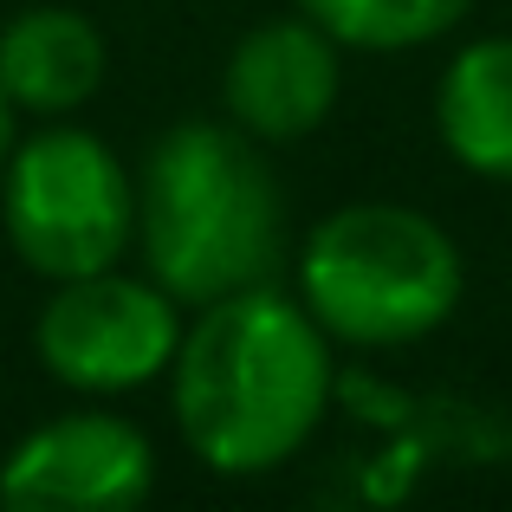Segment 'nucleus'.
Returning <instances> with one entry per match:
<instances>
[{
    "label": "nucleus",
    "instance_id": "obj_1",
    "mask_svg": "<svg viewBox=\"0 0 512 512\" xmlns=\"http://www.w3.org/2000/svg\"><path fill=\"white\" fill-rule=\"evenodd\" d=\"M175 428L208 474L253 480L286 467L331 409V338L305 299L266 286L195 305L169 363Z\"/></svg>",
    "mask_w": 512,
    "mask_h": 512
},
{
    "label": "nucleus",
    "instance_id": "obj_2",
    "mask_svg": "<svg viewBox=\"0 0 512 512\" xmlns=\"http://www.w3.org/2000/svg\"><path fill=\"white\" fill-rule=\"evenodd\" d=\"M137 253L175 305L266 286L286 260V195L240 124H175L137 169Z\"/></svg>",
    "mask_w": 512,
    "mask_h": 512
},
{
    "label": "nucleus",
    "instance_id": "obj_3",
    "mask_svg": "<svg viewBox=\"0 0 512 512\" xmlns=\"http://www.w3.org/2000/svg\"><path fill=\"white\" fill-rule=\"evenodd\" d=\"M461 247L409 201H344L299 247V299L325 338L396 350L441 331L461 305Z\"/></svg>",
    "mask_w": 512,
    "mask_h": 512
},
{
    "label": "nucleus",
    "instance_id": "obj_4",
    "mask_svg": "<svg viewBox=\"0 0 512 512\" xmlns=\"http://www.w3.org/2000/svg\"><path fill=\"white\" fill-rule=\"evenodd\" d=\"M0 227L26 273L52 286L104 273L137 240V175L104 137L52 124L0 163Z\"/></svg>",
    "mask_w": 512,
    "mask_h": 512
},
{
    "label": "nucleus",
    "instance_id": "obj_5",
    "mask_svg": "<svg viewBox=\"0 0 512 512\" xmlns=\"http://www.w3.org/2000/svg\"><path fill=\"white\" fill-rule=\"evenodd\" d=\"M182 344V305L150 273H85L59 279L33 325V350L46 376L78 396H124L169 376Z\"/></svg>",
    "mask_w": 512,
    "mask_h": 512
},
{
    "label": "nucleus",
    "instance_id": "obj_6",
    "mask_svg": "<svg viewBox=\"0 0 512 512\" xmlns=\"http://www.w3.org/2000/svg\"><path fill=\"white\" fill-rule=\"evenodd\" d=\"M156 487V448L111 409L52 415L0 461V506L13 512H130Z\"/></svg>",
    "mask_w": 512,
    "mask_h": 512
},
{
    "label": "nucleus",
    "instance_id": "obj_7",
    "mask_svg": "<svg viewBox=\"0 0 512 512\" xmlns=\"http://www.w3.org/2000/svg\"><path fill=\"white\" fill-rule=\"evenodd\" d=\"M338 39L318 20H260L234 39L221 72L227 124H240L253 143H299L338 111L344 59Z\"/></svg>",
    "mask_w": 512,
    "mask_h": 512
},
{
    "label": "nucleus",
    "instance_id": "obj_8",
    "mask_svg": "<svg viewBox=\"0 0 512 512\" xmlns=\"http://www.w3.org/2000/svg\"><path fill=\"white\" fill-rule=\"evenodd\" d=\"M111 78V46L78 7H26L0 26V91L13 111L72 117Z\"/></svg>",
    "mask_w": 512,
    "mask_h": 512
},
{
    "label": "nucleus",
    "instance_id": "obj_9",
    "mask_svg": "<svg viewBox=\"0 0 512 512\" xmlns=\"http://www.w3.org/2000/svg\"><path fill=\"white\" fill-rule=\"evenodd\" d=\"M435 130L467 175L512 182V33L474 39L448 59L435 85Z\"/></svg>",
    "mask_w": 512,
    "mask_h": 512
},
{
    "label": "nucleus",
    "instance_id": "obj_10",
    "mask_svg": "<svg viewBox=\"0 0 512 512\" xmlns=\"http://www.w3.org/2000/svg\"><path fill=\"white\" fill-rule=\"evenodd\" d=\"M474 0H299L305 20H318L350 52H415L467 20Z\"/></svg>",
    "mask_w": 512,
    "mask_h": 512
},
{
    "label": "nucleus",
    "instance_id": "obj_11",
    "mask_svg": "<svg viewBox=\"0 0 512 512\" xmlns=\"http://www.w3.org/2000/svg\"><path fill=\"white\" fill-rule=\"evenodd\" d=\"M13 117H20V111H13L7 91H0V163H7V150H13Z\"/></svg>",
    "mask_w": 512,
    "mask_h": 512
}]
</instances>
